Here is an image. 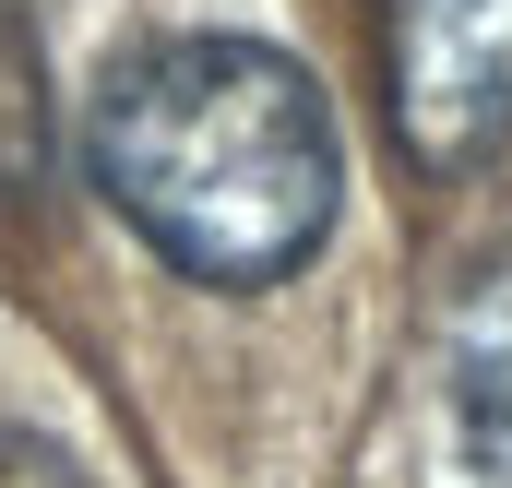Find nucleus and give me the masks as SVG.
Instances as JSON below:
<instances>
[{
	"mask_svg": "<svg viewBox=\"0 0 512 488\" xmlns=\"http://www.w3.org/2000/svg\"><path fill=\"white\" fill-rule=\"evenodd\" d=\"M96 191L120 203L143 250H167L203 286H274L334 239L346 143L298 60L262 36H155L96 84Z\"/></svg>",
	"mask_w": 512,
	"mask_h": 488,
	"instance_id": "nucleus-1",
	"label": "nucleus"
},
{
	"mask_svg": "<svg viewBox=\"0 0 512 488\" xmlns=\"http://www.w3.org/2000/svg\"><path fill=\"white\" fill-rule=\"evenodd\" d=\"M382 108L429 179L512 143V0H382Z\"/></svg>",
	"mask_w": 512,
	"mask_h": 488,
	"instance_id": "nucleus-2",
	"label": "nucleus"
},
{
	"mask_svg": "<svg viewBox=\"0 0 512 488\" xmlns=\"http://www.w3.org/2000/svg\"><path fill=\"white\" fill-rule=\"evenodd\" d=\"M441 393H453L465 477L512 488V250H489L441 310Z\"/></svg>",
	"mask_w": 512,
	"mask_h": 488,
	"instance_id": "nucleus-3",
	"label": "nucleus"
},
{
	"mask_svg": "<svg viewBox=\"0 0 512 488\" xmlns=\"http://www.w3.org/2000/svg\"><path fill=\"white\" fill-rule=\"evenodd\" d=\"M36 191H48V96L24 36L0 24V215H36Z\"/></svg>",
	"mask_w": 512,
	"mask_h": 488,
	"instance_id": "nucleus-4",
	"label": "nucleus"
},
{
	"mask_svg": "<svg viewBox=\"0 0 512 488\" xmlns=\"http://www.w3.org/2000/svg\"><path fill=\"white\" fill-rule=\"evenodd\" d=\"M0 488H84L48 441H24V429H0Z\"/></svg>",
	"mask_w": 512,
	"mask_h": 488,
	"instance_id": "nucleus-5",
	"label": "nucleus"
}]
</instances>
